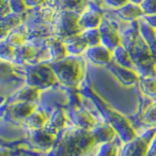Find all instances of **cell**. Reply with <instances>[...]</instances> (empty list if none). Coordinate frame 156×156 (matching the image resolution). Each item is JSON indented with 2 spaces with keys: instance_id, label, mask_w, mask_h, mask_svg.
Listing matches in <instances>:
<instances>
[{
  "instance_id": "6da1fadb",
  "label": "cell",
  "mask_w": 156,
  "mask_h": 156,
  "mask_svg": "<svg viewBox=\"0 0 156 156\" xmlns=\"http://www.w3.org/2000/svg\"><path fill=\"white\" fill-rule=\"evenodd\" d=\"M96 145L91 131L77 128L70 122L57 134L54 146L45 156H87Z\"/></svg>"
},
{
  "instance_id": "7a4b0ae2",
  "label": "cell",
  "mask_w": 156,
  "mask_h": 156,
  "mask_svg": "<svg viewBox=\"0 0 156 156\" xmlns=\"http://www.w3.org/2000/svg\"><path fill=\"white\" fill-rule=\"evenodd\" d=\"M81 94L90 98L102 121L115 130L118 138L123 141V144L129 143L139 136L132 125V122L127 119V117L123 114H121L119 111L109 105L91 88H85L84 90L81 91Z\"/></svg>"
},
{
  "instance_id": "3957f363",
  "label": "cell",
  "mask_w": 156,
  "mask_h": 156,
  "mask_svg": "<svg viewBox=\"0 0 156 156\" xmlns=\"http://www.w3.org/2000/svg\"><path fill=\"white\" fill-rule=\"evenodd\" d=\"M122 45L132 57L140 77L156 76V62L140 33L134 28L123 32Z\"/></svg>"
},
{
  "instance_id": "277c9868",
  "label": "cell",
  "mask_w": 156,
  "mask_h": 156,
  "mask_svg": "<svg viewBox=\"0 0 156 156\" xmlns=\"http://www.w3.org/2000/svg\"><path fill=\"white\" fill-rule=\"evenodd\" d=\"M49 63L62 85L69 89L79 86L83 78V62L78 56L68 55L61 61Z\"/></svg>"
},
{
  "instance_id": "5b68a950",
  "label": "cell",
  "mask_w": 156,
  "mask_h": 156,
  "mask_svg": "<svg viewBox=\"0 0 156 156\" xmlns=\"http://www.w3.org/2000/svg\"><path fill=\"white\" fill-rule=\"evenodd\" d=\"M24 71L27 85L37 88L40 91L54 87L60 83L55 71L48 62L24 66Z\"/></svg>"
},
{
  "instance_id": "8992f818",
  "label": "cell",
  "mask_w": 156,
  "mask_h": 156,
  "mask_svg": "<svg viewBox=\"0 0 156 156\" xmlns=\"http://www.w3.org/2000/svg\"><path fill=\"white\" fill-rule=\"evenodd\" d=\"M81 14L69 11H61L58 15L57 21L54 26V33L61 39L80 34L83 29L79 24V18Z\"/></svg>"
},
{
  "instance_id": "52a82bcc",
  "label": "cell",
  "mask_w": 156,
  "mask_h": 156,
  "mask_svg": "<svg viewBox=\"0 0 156 156\" xmlns=\"http://www.w3.org/2000/svg\"><path fill=\"white\" fill-rule=\"evenodd\" d=\"M38 105L33 102H15L8 105H2V118L8 122L23 125L29 116L37 109Z\"/></svg>"
},
{
  "instance_id": "ba28073f",
  "label": "cell",
  "mask_w": 156,
  "mask_h": 156,
  "mask_svg": "<svg viewBox=\"0 0 156 156\" xmlns=\"http://www.w3.org/2000/svg\"><path fill=\"white\" fill-rule=\"evenodd\" d=\"M156 136V127L146 130L133 140L126 143L121 150L120 156H146L150 144Z\"/></svg>"
},
{
  "instance_id": "9c48e42d",
  "label": "cell",
  "mask_w": 156,
  "mask_h": 156,
  "mask_svg": "<svg viewBox=\"0 0 156 156\" xmlns=\"http://www.w3.org/2000/svg\"><path fill=\"white\" fill-rule=\"evenodd\" d=\"M56 135L50 133L45 128L38 130H27V140L28 145L44 153L49 152L54 146Z\"/></svg>"
},
{
  "instance_id": "30bf717a",
  "label": "cell",
  "mask_w": 156,
  "mask_h": 156,
  "mask_svg": "<svg viewBox=\"0 0 156 156\" xmlns=\"http://www.w3.org/2000/svg\"><path fill=\"white\" fill-rule=\"evenodd\" d=\"M66 111L69 121L77 128L91 131L98 125L97 118L85 107H66Z\"/></svg>"
},
{
  "instance_id": "8fae6325",
  "label": "cell",
  "mask_w": 156,
  "mask_h": 156,
  "mask_svg": "<svg viewBox=\"0 0 156 156\" xmlns=\"http://www.w3.org/2000/svg\"><path fill=\"white\" fill-rule=\"evenodd\" d=\"M101 33V44L113 52L117 47L122 45V37L117 29L104 18L99 27Z\"/></svg>"
},
{
  "instance_id": "7c38bea8",
  "label": "cell",
  "mask_w": 156,
  "mask_h": 156,
  "mask_svg": "<svg viewBox=\"0 0 156 156\" xmlns=\"http://www.w3.org/2000/svg\"><path fill=\"white\" fill-rule=\"evenodd\" d=\"M106 68L113 73L115 77L124 86L129 87V86L134 85L136 82L140 81V75L139 74L138 71L135 69H132V68L122 66L118 65L117 62H115L113 60L106 66Z\"/></svg>"
},
{
  "instance_id": "4fadbf2b",
  "label": "cell",
  "mask_w": 156,
  "mask_h": 156,
  "mask_svg": "<svg viewBox=\"0 0 156 156\" xmlns=\"http://www.w3.org/2000/svg\"><path fill=\"white\" fill-rule=\"evenodd\" d=\"M38 54L39 51L37 47L27 41L23 45L16 49V54H15L13 62L21 66L35 65V63H37L35 60L38 57Z\"/></svg>"
},
{
  "instance_id": "5bb4252c",
  "label": "cell",
  "mask_w": 156,
  "mask_h": 156,
  "mask_svg": "<svg viewBox=\"0 0 156 156\" xmlns=\"http://www.w3.org/2000/svg\"><path fill=\"white\" fill-rule=\"evenodd\" d=\"M39 99H40V90L27 85L23 89L7 98L6 104H2V105H8L15 102H33L38 105Z\"/></svg>"
},
{
  "instance_id": "9a60e30c",
  "label": "cell",
  "mask_w": 156,
  "mask_h": 156,
  "mask_svg": "<svg viewBox=\"0 0 156 156\" xmlns=\"http://www.w3.org/2000/svg\"><path fill=\"white\" fill-rule=\"evenodd\" d=\"M69 123L70 121L67 117L66 108L60 107V108L54 110L51 115L49 116L48 121L45 125V129L57 136L58 132L66 128Z\"/></svg>"
},
{
  "instance_id": "2e32d148",
  "label": "cell",
  "mask_w": 156,
  "mask_h": 156,
  "mask_svg": "<svg viewBox=\"0 0 156 156\" xmlns=\"http://www.w3.org/2000/svg\"><path fill=\"white\" fill-rule=\"evenodd\" d=\"M86 55L89 60L98 66H107L108 63L113 60L112 57V52L105 47L104 45H97L88 47L86 50Z\"/></svg>"
},
{
  "instance_id": "e0dca14e",
  "label": "cell",
  "mask_w": 156,
  "mask_h": 156,
  "mask_svg": "<svg viewBox=\"0 0 156 156\" xmlns=\"http://www.w3.org/2000/svg\"><path fill=\"white\" fill-rule=\"evenodd\" d=\"M46 48L49 51V56H50V61L49 62H58L65 58L68 56L65 41L58 37H47L45 40Z\"/></svg>"
},
{
  "instance_id": "ac0fdd59",
  "label": "cell",
  "mask_w": 156,
  "mask_h": 156,
  "mask_svg": "<svg viewBox=\"0 0 156 156\" xmlns=\"http://www.w3.org/2000/svg\"><path fill=\"white\" fill-rule=\"evenodd\" d=\"M91 133L94 136L98 145L111 143L117 136L115 130L105 122H99L98 125L91 130Z\"/></svg>"
},
{
  "instance_id": "d6986e66",
  "label": "cell",
  "mask_w": 156,
  "mask_h": 156,
  "mask_svg": "<svg viewBox=\"0 0 156 156\" xmlns=\"http://www.w3.org/2000/svg\"><path fill=\"white\" fill-rule=\"evenodd\" d=\"M102 19L104 18H102L101 11L92 8L89 10H85L80 15L79 24L83 30L91 28H99L102 22Z\"/></svg>"
},
{
  "instance_id": "ffe728a7",
  "label": "cell",
  "mask_w": 156,
  "mask_h": 156,
  "mask_svg": "<svg viewBox=\"0 0 156 156\" xmlns=\"http://www.w3.org/2000/svg\"><path fill=\"white\" fill-rule=\"evenodd\" d=\"M140 33L148 46L151 55L156 62V29L147 23H140Z\"/></svg>"
},
{
  "instance_id": "44dd1931",
  "label": "cell",
  "mask_w": 156,
  "mask_h": 156,
  "mask_svg": "<svg viewBox=\"0 0 156 156\" xmlns=\"http://www.w3.org/2000/svg\"><path fill=\"white\" fill-rule=\"evenodd\" d=\"M49 116L42 109L37 107V109L24 121L23 127L26 130H38L45 128Z\"/></svg>"
},
{
  "instance_id": "7402d4cb",
  "label": "cell",
  "mask_w": 156,
  "mask_h": 156,
  "mask_svg": "<svg viewBox=\"0 0 156 156\" xmlns=\"http://www.w3.org/2000/svg\"><path fill=\"white\" fill-rule=\"evenodd\" d=\"M115 13L121 19H123L124 21H128V22H133L135 20L144 16V10L141 9L140 5H136L131 2H129L125 6L119 9H116Z\"/></svg>"
},
{
  "instance_id": "603a6c76",
  "label": "cell",
  "mask_w": 156,
  "mask_h": 156,
  "mask_svg": "<svg viewBox=\"0 0 156 156\" xmlns=\"http://www.w3.org/2000/svg\"><path fill=\"white\" fill-rule=\"evenodd\" d=\"M23 15L11 13V14H9L8 16L1 18V39L2 40H4V39L7 37V35L13 30V29L22 26V23L23 22Z\"/></svg>"
},
{
  "instance_id": "cb8c5ba5",
  "label": "cell",
  "mask_w": 156,
  "mask_h": 156,
  "mask_svg": "<svg viewBox=\"0 0 156 156\" xmlns=\"http://www.w3.org/2000/svg\"><path fill=\"white\" fill-rule=\"evenodd\" d=\"M63 41H65L68 55L79 56L81 53H83L88 49V44L81 36V33L74 36L68 37L66 39H63Z\"/></svg>"
},
{
  "instance_id": "d4e9b609",
  "label": "cell",
  "mask_w": 156,
  "mask_h": 156,
  "mask_svg": "<svg viewBox=\"0 0 156 156\" xmlns=\"http://www.w3.org/2000/svg\"><path fill=\"white\" fill-rule=\"evenodd\" d=\"M27 40H28V30L27 27L22 24V26L18 27L17 28L13 29L7 35V37L2 41H5L9 45H12L18 48L23 45Z\"/></svg>"
},
{
  "instance_id": "484cf974",
  "label": "cell",
  "mask_w": 156,
  "mask_h": 156,
  "mask_svg": "<svg viewBox=\"0 0 156 156\" xmlns=\"http://www.w3.org/2000/svg\"><path fill=\"white\" fill-rule=\"evenodd\" d=\"M112 57H113V61L118 63V65L136 70V66L133 60H132L130 53L123 45H120L119 47H117L115 50L112 52Z\"/></svg>"
},
{
  "instance_id": "4316f807",
  "label": "cell",
  "mask_w": 156,
  "mask_h": 156,
  "mask_svg": "<svg viewBox=\"0 0 156 156\" xmlns=\"http://www.w3.org/2000/svg\"><path fill=\"white\" fill-rule=\"evenodd\" d=\"M88 5V0H58V8L60 11H69L82 14Z\"/></svg>"
},
{
  "instance_id": "83f0119b",
  "label": "cell",
  "mask_w": 156,
  "mask_h": 156,
  "mask_svg": "<svg viewBox=\"0 0 156 156\" xmlns=\"http://www.w3.org/2000/svg\"><path fill=\"white\" fill-rule=\"evenodd\" d=\"M140 87L146 97H156V76H147L140 78Z\"/></svg>"
},
{
  "instance_id": "f1b7e54d",
  "label": "cell",
  "mask_w": 156,
  "mask_h": 156,
  "mask_svg": "<svg viewBox=\"0 0 156 156\" xmlns=\"http://www.w3.org/2000/svg\"><path fill=\"white\" fill-rule=\"evenodd\" d=\"M139 121L140 123L148 126L150 128L156 127V101H153L147 106V108L140 117Z\"/></svg>"
},
{
  "instance_id": "f546056e",
  "label": "cell",
  "mask_w": 156,
  "mask_h": 156,
  "mask_svg": "<svg viewBox=\"0 0 156 156\" xmlns=\"http://www.w3.org/2000/svg\"><path fill=\"white\" fill-rule=\"evenodd\" d=\"M81 36L88 44V47L97 46L101 44V33L99 28L84 29L81 32Z\"/></svg>"
},
{
  "instance_id": "4dcf8cb0",
  "label": "cell",
  "mask_w": 156,
  "mask_h": 156,
  "mask_svg": "<svg viewBox=\"0 0 156 156\" xmlns=\"http://www.w3.org/2000/svg\"><path fill=\"white\" fill-rule=\"evenodd\" d=\"M95 156H118V146L114 140L100 144V148Z\"/></svg>"
},
{
  "instance_id": "1f68e13d",
  "label": "cell",
  "mask_w": 156,
  "mask_h": 156,
  "mask_svg": "<svg viewBox=\"0 0 156 156\" xmlns=\"http://www.w3.org/2000/svg\"><path fill=\"white\" fill-rule=\"evenodd\" d=\"M16 47L12 45H9L5 41L1 42V58L3 61L13 62L15 58V54H16Z\"/></svg>"
},
{
  "instance_id": "d6a6232c",
  "label": "cell",
  "mask_w": 156,
  "mask_h": 156,
  "mask_svg": "<svg viewBox=\"0 0 156 156\" xmlns=\"http://www.w3.org/2000/svg\"><path fill=\"white\" fill-rule=\"evenodd\" d=\"M10 5H11V9L13 13L23 15L26 11L28 9L24 0H9Z\"/></svg>"
},
{
  "instance_id": "836d02e7",
  "label": "cell",
  "mask_w": 156,
  "mask_h": 156,
  "mask_svg": "<svg viewBox=\"0 0 156 156\" xmlns=\"http://www.w3.org/2000/svg\"><path fill=\"white\" fill-rule=\"evenodd\" d=\"M140 7L144 10V15L156 14V0H144L140 4Z\"/></svg>"
},
{
  "instance_id": "e575fe53",
  "label": "cell",
  "mask_w": 156,
  "mask_h": 156,
  "mask_svg": "<svg viewBox=\"0 0 156 156\" xmlns=\"http://www.w3.org/2000/svg\"><path fill=\"white\" fill-rule=\"evenodd\" d=\"M104 1L108 6L115 9H119L129 3V0H104Z\"/></svg>"
},
{
  "instance_id": "d590c367",
  "label": "cell",
  "mask_w": 156,
  "mask_h": 156,
  "mask_svg": "<svg viewBox=\"0 0 156 156\" xmlns=\"http://www.w3.org/2000/svg\"><path fill=\"white\" fill-rule=\"evenodd\" d=\"M11 13L13 12L9 0H1V18L6 17Z\"/></svg>"
},
{
  "instance_id": "8d00e7d4",
  "label": "cell",
  "mask_w": 156,
  "mask_h": 156,
  "mask_svg": "<svg viewBox=\"0 0 156 156\" xmlns=\"http://www.w3.org/2000/svg\"><path fill=\"white\" fill-rule=\"evenodd\" d=\"M144 20L149 24V26H151L153 28L156 29V14H153V15H144Z\"/></svg>"
},
{
  "instance_id": "74e56055",
  "label": "cell",
  "mask_w": 156,
  "mask_h": 156,
  "mask_svg": "<svg viewBox=\"0 0 156 156\" xmlns=\"http://www.w3.org/2000/svg\"><path fill=\"white\" fill-rule=\"evenodd\" d=\"M46 1L47 0H24L27 8H36Z\"/></svg>"
},
{
  "instance_id": "f35d334b",
  "label": "cell",
  "mask_w": 156,
  "mask_h": 156,
  "mask_svg": "<svg viewBox=\"0 0 156 156\" xmlns=\"http://www.w3.org/2000/svg\"><path fill=\"white\" fill-rule=\"evenodd\" d=\"M146 156H156V138L155 136L152 140V141H151L150 146L147 151V155Z\"/></svg>"
},
{
  "instance_id": "ab89813d",
  "label": "cell",
  "mask_w": 156,
  "mask_h": 156,
  "mask_svg": "<svg viewBox=\"0 0 156 156\" xmlns=\"http://www.w3.org/2000/svg\"><path fill=\"white\" fill-rule=\"evenodd\" d=\"M0 155L1 156H11V150H10L9 148H6L5 146H2Z\"/></svg>"
},
{
  "instance_id": "60d3db41",
  "label": "cell",
  "mask_w": 156,
  "mask_h": 156,
  "mask_svg": "<svg viewBox=\"0 0 156 156\" xmlns=\"http://www.w3.org/2000/svg\"><path fill=\"white\" fill-rule=\"evenodd\" d=\"M144 1V0H129V2L134 3V4H136V5H140Z\"/></svg>"
},
{
  "instance_id": "b9f144b4",
  "label": "cell",
  "mask_w": 156,
  "mask_h": 156,
  "mask_svg": "<svg viewBox=\"0 0 156 156\" xmlns=\"http://www.w3.org/2000/svg\"><path fill=\"white\" fill-rule=\"evenodd\" d=\"M95 1H97V2H100V1H104V0H95Z\"/></svg>"
},
{
  "instance_id": "7bdbcfd3",
  "label": "cell",
  "mask_w": 156,
  "mask_h": 156,
  "mask_svg": "<svg viewBox=\"0 0 156 156\" xmlns=\"http://www.w3.org/2000/svg\"><path fill=\"white\" fill-rule=\"evenodd\" d=\"M155 138H156V136H155Z\"/></svg>"
}]
</instances>
